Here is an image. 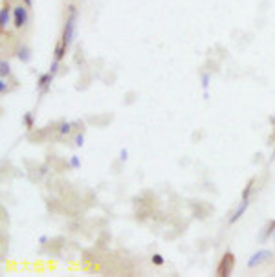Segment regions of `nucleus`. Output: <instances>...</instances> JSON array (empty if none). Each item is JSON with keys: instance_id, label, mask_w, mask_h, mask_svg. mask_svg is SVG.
<instances>
[{"instance_id": "1", "label": "nucleus", "mask_w": 275, "mask_h": 277, "mask_svg": "<svg viewBox=\"0 0 275 277\" xmlns=\"http://www.w3.org/2000/svg\"><path fill=\"white\" fill-rule=\"evenodd\" d=\"M77 19H79V11H77V8L76 6H68V15H66L64 28H62V35H61V41L64 43L66 48H70L72 43H74V39H76Z\"/></svg>"}, {"instance_id": "23", "label": "nucleus", "mask_w": 275, "mask_h": 277, "mask_svg": "<svg viewBox=\"0 0 275 277\" xmlns=\"http://www.w3.org/2000/svg\"><path fill=\"white\" fill-rule=\"evenodd\" d=\"M22 4L26 8H33V0H22Z\"/></svg>"}, {"instance_id": "5", "label": "nucleus", "mask_w": 275, "mask_h": 277, "mask_svg": "<svg viewBox=\"0 0 275 277\" xmlns=\"http://www.w3.org/2000/svg\"><path fill=\"white\" fill-rule=\"evenodd\" d=\"M55 75L52 72H46V74H40L37 79V90L40 94H48L50 88H52V83H54Z\"/></svg>"}, {"instance_id": "16", "label": "nucleus", "mask_w": 275, "mask_h": 277, "mask_svg": "<svg viewBox=\"0 0 275 277\" xmlns=\"http://www.w3.org/2000/svg\"><path fill=\"white\" fill-rule=\"evenodd\" d=\"M151 261H153L154 266H163V264H165V259H163L161 254H154L153 257H151Z\"/></svg>"}, {"instance_id": "6", "label": "nucleus", "mask_w": 275, "mask_h": 277, "mask_svg": "<svg viewBox=\"0 0 275 277\" xmlns=\"http://www.w3.org/2000/svg\"><path fill=\"white\" fill-rule=\"evenodd\" d=\"M248 208H250V198H240V204L237 206V210L233 211V215L228 218L229 224H237L238 220L244 217V213L248 211Z\"/></svg>"}, {"instance_id": "18", "label": "nucleus", "mask_w": 275, "mask_h": 277, "mask_svg": "<svg viewBox=\"0 0 275 277\" xmlns=\"http://www.w3.org/2000/svg\"><path fill=\"white\" fill-rule=\"evenodd\" d=\"M83 145H84V134L79 132V134H76V147H83Z\"/></svg>"}, {"instance_id": "19", "label": "nucleus", "mask_w": 275, "mask_h": 277, "mask_svg": "<svg viewBox=\"0 0 275 277\" xmlns=\"http://www.w3.org/2000/svg\"><path fill=\"white\" fill-rule=\"evenodd\" d=\"M6 92H8V83H6V79L2 77V79H0V94L6 96Z\"/></svg>"}, {"instance_id": "9", "label": "nucleus", "mask_w": 275, "mask_h": 277, "mask_svg": "<svg viewBox=\"0 0 275 277\" xmlns=\"http://www.w3.org/2000/svg\"><path fill=\"white\" fill-rule=\"evenodd\" d=\"M17 59L20 61L22 64H28L31 59H33V53H31V48L30 46H19V50H17Z\"/></svg>"}, {"instance_id": "11", "label": "nucleus", "mask_w": 275, "mask_h": 277, "mask_svg": "<svg viewBox=\"0 0 275 277\" xmlns=\"http://www.w3.org/2000/svg\"><path fill=\"white\" fill-rule=\"evenodd\" d=\"M22 125L28 130H31V128L35 127V116H33V112H24L22 114Z\"/></svg>"}, {"instance_id": "22", "label": "nucleus", "mask_w": 275, "mask_h": 277, "mask_svg": "<svg viewBox=\"0 0 275 277\" xmlns=\"http://www.w3.org/2000/svg\"><path fill=\"white\" fill-rule=\"evenodd\" d=\"M48 240H50V237H48V235H40V237H39V244H46Z\"/></svg>"}, {"instance_id": "8", "label": "nucleus", "mask_w": 275, "mask_h": 277, "mask_svg": "<svg viewBox=\"0 0 275 277\" xmlns=\"http://www.w3.org/2000/svg\"><path fill=\"white\" fill-rule=\"evenodd\" d=\"M274 233H275V218H272V220L262 228V232H260V235H259V242L260 244H266L268 240L272 239Z\"/></svg>"}, {"instance_id": "12", "label": "nucleus", "mask_w": 275, "mask_h": 277, "mask_svg": "<svg viewBox=\"0 0 275 277\" xmlns=\"http://www.w3.org/2000/svg\"><path fill=\"white\" fill-rule=\"evenodd\" d=\"M253 188H255V178H250L248 182H246L242 193H240V198H250L252 193H253Z\"/></svg>"}, {"instance_id": "7", "label": "nucleus", "mask_w": 275, "mask_h": 277, "mask_svg": "<svg viewBox=\"0 0 275 277\" xmlns=\"http://www.w3.org/2000/svg\"><path fill=\"white\" fill-rule=\"evenodd\" d=\"M9 22H13V8L11 6H2V9H0V28L6 30Z\"/></svg>"}, {"instance_id": "17", "label": "nucleus", "mask_w": 275, "mask_h": 277, "mask_svg": "<svg viewBox=\"0 0 275 277\" xmlns=\"http://www.w3.org/2000/svg\"><path fill=\"white\" fill-rule=\"evenodd\" d=\"M68 165L72 167V169H79V167H81V160H79V156H70Z\"/></svg>"}, {"instance_id": "14", "label": "nucleus", "mask_w": 275, "mask_h": 277, "mask_svg": "<svg viewBox=\"0 0 275 277\" xmlns=\"http://www.w3.org/2000/svg\"><path fill=\"white\" fill-rule=\"evenodd\" d=\"M11 75V66H9V63L6 59H2L0 61V77H9Z\"/></svg>"}, {"instance_id": "2", "label": "nucleus", "mask_w": 275, "mask_h": 277, "mask_svg": "<svg viewBox=\"0 0 275 277\" xmlns=\"http://www.w3.org/2000/svg\"><path fill=\"white\" fill-rule=\"evenodd\" d=\"M233 268H235V255L231 254V252H226V254L222 255L218 266H216V276L218 277H231Z\"/></svg>"}, {"instance_id": "10", "label": "nucleus", "mask_w": 275, "mask_h": 277, "mask_svg": "<svg viewBox=\"0 0 275 277\" xmlns=\"http://www.w3.org/2000/svg\"><path fill=\"white\" fill-rule=\"evenodd\" d=\"M66 50H68V48L64 46V43H62V41H59V43L55 44V48H54V59L61 63V61L66 57Z\"/></svg>"}, {"instance_id": "21", "label": "nucleus", "mask_w": 275, "mask_h": 277, "mask_svg": "<svg viewBox=\"0 0 275 277\" xmlns=\"http://www.w3.org/2000/svg\"><path fill=\"white\" fill-rule=\"evenodd\" d=\"M127 158H129V150L127 149L119 150V160H121V162H127Z\"/></svg>"}, {"instance_id": "15", "label": "nucleus", "mask_w": 275, "mask_h": 277, "mask_svg": "<svg viewBox=\"0 0 275 277\" xmlns=\"http://www.w3.org/2000/svg\"><path fill=\"white\" fill-rule=\"evenodd\" d=\"M200 83H202V88H204V92H207V88H209V83H211V74H202V75H200Z\"/></svg>"}, {"instance_id": "13", "label": "nucleus", "mask_w": 275, "mask_h": 277, "mask_svg": "<svg viewBox=\"0 0 275 277\" xmlns=\"http://www.w3.org/2000/svg\"><path fill=\"white\" fill-rule=\"evenodd\" d=\"M57 130H59V134L61 136H68L70 132L74 130V123H72V121H61Z\"/></svg>"}, {"instance_id": "3", "label": "nucleus", "mask_w": 275, "mask_h": 277, "mask_svg": "<svg viewBox=\"0 0 275 277\" xmlns=\"http://www.w3.org/2000/svg\"><path fill=\"white\" fill-rule=\"evenodd\" d=\"M30 21V13H28V8L20 4V6H15L13 8V26H15L17 30H22L24 26L28 24Z\"/></svg>"}, {"instance_id": "24", "label": "nucleus", "mask_w": 275, "mask_h": 277, "mask_svg": "<svg viewBox=\"0 0 275 277\" xmlns=\"http://www.w3.org/2000/svg\"><path fill=\"white\" fill-rule=\"evenodd\" d=\"M275 160V142H274V150H272V156H270V162H274Z\"/></svg>"}, {"instance_id": "20", "label": "nucleus", "mask_w": 275, "mask_h": 277, "mask_svg": "<svg viewBox=\"0 0 275 277\" xmlns=\"http://www.w3.org/2000/svg\"><path fill=\"white\" fill-rule=\"evenodd\" d=\"M59 64H61V63H59V61H52V64H50V72H52V74H57V72H59Z\"/></svg>"}, {"instance_id": "4", "label": "nucleus", "mask_w": 275, "mask_h": 277, "mask_svg": "<svg viewBox=\"0 0 275 277\" xmlns=\"http://www.w3.org/2000/svg\"><path fill=\"white\" fill-rule=\"evenodd\" d=\"M272 252L270 250H259V252H255V254L248 259V268H257V266H260V264H264V262H268L270 259H272Z\"/></svg>"}]
</instances>
